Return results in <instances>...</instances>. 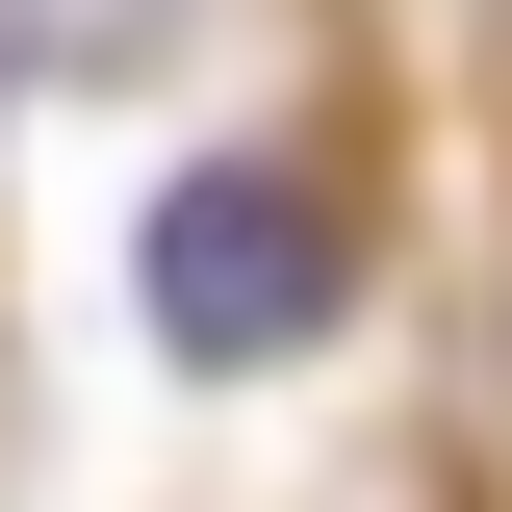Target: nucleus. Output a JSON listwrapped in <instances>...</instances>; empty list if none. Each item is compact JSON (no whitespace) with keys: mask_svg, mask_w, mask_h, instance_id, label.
<instances>
[{"mask_svg":"<svg viewBox=\"0 0 512 512\" xmlns=\"http://www.w3.org/2000/svg\"><path fill=\"white\" fill-rule=\"evenodd\" d=\"M128 282H154V333H180L205 384H256V359H308V333H333L359 256H333V205L282 180V154H180L154 231H128Z\"/></svg>","mask_w":512,"mask_h":512,"instance_id":"nucleus-1","label":"nucleus"},{"mask_svg":"<svg viewBox=\"0 0 512 512\" xmlns=\"http://www.w3.org/2000/svg\"><path fill=\"white\" fill-rule=\"evenodd\" d=\"M154 26H180V0H0V52H26V77H128Z\"/></svg>","mask_w":512,"mask_h":512,"instance_id":"nucleus-2","label":"nucleus"}]
</instances>
